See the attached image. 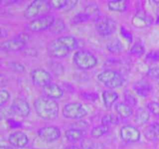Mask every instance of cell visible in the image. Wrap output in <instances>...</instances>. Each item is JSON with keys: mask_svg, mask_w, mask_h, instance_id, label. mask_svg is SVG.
Returning <instances> with one entry per match:
<instances>
[{"mask_svg": "<svg viewBox=\"0 0 159 149\" xmlns=\"http://www.w3.org/2000/svg\"><path fill=\"white\" fill-rule=\"evenodd\" d=\"M10 98V94L6 89L0 90V106L2 107L4 106L5 103L8 102V100Z\"/></svg>", "mask_w": 159, "mask_h": 149, "instance_id": "33", "label": "cell"}, {"mask_svg": "<svg viewBox=\"0 0 159 149\" xmlns=\"http://www.w3.org/2000/svg\"><path fill=\"white\" fill-rule=\"evenodd\" d=\"M51 9L49 1L34 0L31 2L24 11V16L26 19H35L41 13L48 12Z\"/></svg>", "mask_w": 159, "mask_h": 149, "instance_id": "7", "label": "cell"}, {"mask_svg": "<svg viewBox=\"0 0 159 149\" xmlns=\"http://www.w3.org/2000/svg\"><path fill=\"white\" fill-rule=\"evenodd\" d=\"M107 47L109 50V51L113 53V54H120V53L122 52L123 49H124V47H123L120 40L116 38L112 39L111 40H110L107 43Z\"/></svg>", "mask_w": 159, "mask_h": 149, "instance_id": "23", "label": "cell"}, {"mask_svg": "<svg viewBox=\"0 0 159 149\" xmlns=\"http://www.w3.org/2000/svg\"><path fill=\"white\" fill-rule=\"evenodd\" d=\"M78 46L77 39L71 35H65L51 40L48 45L50 56L56 58L65 57Z\"/></svg>", "mask_w": 159, "mask_h": 149, "instance_id": "1", "label": "cell"}, {"mask_svg": "<svg viewBox=\"0 0 159 149\" xmlns=\"http://www.w3.org/2000/svg\"><path fill=\"white\" fill-rule=\"evenodd\" d=\"M130 53L136 56H141L144 53V47L141 43H136L130 48Z\"/></svg>", "mask_w": 159, "mask_h": 149, "instance_id": "28", "label": "cell"}, {"mask_svg": "<svg viewBox=\"0 0 159 149\" xmlns=\"http://www.w3.org/2000/svg\"><path fill=\"white\" fill-rule=\"evenodd\" d=\"M67 149H77V148H75V147H69V148H67Z\"/></svg>", "mask_w": 159, "mask_h": 149, "instance_id": "43", "label": "cell"}, {"mask_svg": "<svg viewBox=\"0 0 159 149\" xmlns=\"http://www.w3.org/2000/svg\"><path fill=\"white\" fill-rule=\"evenodd\" d=\"M34 107L37 114L43 120L57 119L59 113V105L54 99L41 96L36 99Z\"/></svg>", "mask_w": 159, "mask_h": 149, "instance_id": "2", "label": "cell"}, {"mask_svg": "<svg viewBox=\"0 0 159 149\" xmlns=\"http://www.w3.org/2000/svg\"><path fill=\"white\" fill-rule=\"evenodd\" d=\"M102 124L106 126H110V125H116L119 123V118L117 116L113 114V113H108L102 116V120H101Z\"/></svg>", "mask_w": 159, "mask_h": 149, "instance_id": "26", "label": "cell"}, {"mask_svg": "<svg viewBox=\"0 0 159 149\" xmlns=\"http://www.w3.org/2000/svg\"><path fill=\"white\" fill-rule=\"evenodd\" d=\"M9 67L12 70L16 72H23L25 71V67L20 62L12 61L9 63Z\"/></svg>", "mask_w": 159, "mask_h": 149, "instance_id": "36", "label": "cell"}, {"mask_svg": "<svg viewBox=\"0 0 159 149\" xmlns=\"http://www.w3.org/2000/svg\"><path fill=\"white\" fill-rule=\"evenodd\" d=\"M146 138L152 141H159V123L154 122L148 126L144 131Z\"/></svg>", "mask_w": 159, "mask_h": 149, "instance_id": "17", "label": "cell"}, {"mask_svg": "<svg viewBox=\"0 0 159 149\" xmlns=\"http://www.w3.org/2000/svg\"><path fill=\"white\" fill-rule=\"evenodd\" d=\"M100 82L109 88H118L120 87L124 82V78L122 74L118 71L113 69H106L99 73L97 76Z\"/></svg>", "mask_w": 159, "mask_h": 149, "instance_id": "3", "label": "cell"}, {"mask_svg": "<svg viewBox=\"0 0 159 149\" xmlns=\"http://www.w3.org/2000/svg\"><path fill=\"white\" fill-rule=\"evenodd\" d=\"M89 16L84 12H79V13L76 14L72 19V23H83V22L87 21V20H89Z\"/></svg>", "mask_w": 159, "mask_h": 149, "instance_id": "29", "label": "cell"}, {"mask_svg": "<svg viewBox=\"0 0 159 149\" xmlns=\"http://www.w3.org/2000/svg\"><path fill=\"white\" fill-rule=\"evenodd\" d=\"M148 76L152 79H159V66L151 67L147 72Z\"/></svg>", "mask_w": 159, "mask_h": 149, "instance_id": "31", "label": "cell"}, {"mask_svg": "<svg viewBox=\"0 0 159 149\" xmlns=\"http://www.w3.org/2000/svg\"><path fill=\"white\" fill-rule=\"evenodd\" d=\"M26 43H25L23 40L19 38L17 36H16L14 38L6 40L5 41L2 42L0 47L2 51H20L25 47Z\"/></svg>", "mask_w": 159, "mask_h": 149, "instance_id": "14", "label": "cell"}, {"mask_svg": "<svg viewBox=\"0 0 159 149\" xmlns=\"http://www.w3.org/2000/svg\"><path fill=\"white\" fill-rule=\"evenodd\" d=\"M8 141H9L10 145L15 147H18V148H22L27 145L29 139L26 133L20 131V130H17L9 135Z\"/></svg>", "mask_w": 159, "mask_h": 149, "instance_id": "13", "label": "cell"}, {"mask_svg": "<svg viewBox=\"0 0 159 149\" xmlns=\"http://www.w3.org/2000/svg\"><path fill=\"white\" fill-rule=\"evenodd\" d=\"M82 96H83L85 100L96 101L98 99V94L96 93H90V92L83 93H82Z\"/></svg>", "mask_w": 159, "mask_h": 149, "instance_id": "37", "label": "cell"}, {"mask_svg": "<svg viewBox=\"0 0 159 149\" xmlns=\"http://www.w3.org/2000/svg\"><path fill=\"white\" fill-rule=\"evenodd\" d=\"M150 111L144 108H139L137 110L134 115V122L138 125L141 126L147 124L150 120Z\"/></svg>", "mask_w": 159, "mask_h": 149, "instance_id": "20", "label": "cell"}, {"mask_svg": "<svg viewBox=\"0 0 159 149\" xmlns=\"http://www.w3.org/2000/svg\"><path fill=\"white\" fill-rule=\"evenodd\" d=\"M116 29V23L113 18L99 16L96 20V29L100 35L109 36L113 34Z\"/></svg>", "mask_w": 159, "mask_h": 149, "instance_id": "8", "label": "cell"}, {"mask_svg": "<svg viewBox=\"0 0 159 149\" xmlns=\"http://www.w3.org/2000/svg\"><path fill=\"white\" fill-rule=\"evenodd\" d=\"M121 35L129 42H131L132 41V34L131 33L129 32L126 28L124 27H121Z\"/></svg>", "mask_w": 159, "mask_h": 149, "instance_id": "38", "label": "cell"}, {"mask_svg": "<svg viewBox=\"0 0 159 149\" xmlns=\"http://www.w3.org/2000/svg\"><path fill=\"white\" fill-rule=\"evenodd\" d=\"M43 96L51 99H60L63 96V89L55 83H50L49 85L43 87Z\"/></svg>", "mask_w": 159, "mask_h": 149, "instance_id": "15", "label": "cell"}, {"mask_svg": "<svg viewBox=\"0 0 159 149\" xmlns=\"http://www.w3.org/2000/svg\"><path fill=\"white\" fill-rule=\"evenodd\" d=\"M7 123L9 127H12V128H20V127H22L21 123L18 122V121L12 119V118L7 119Z\"/></svg>", "mask_w": 159, "mask_h": 149, "instance_id": "40", "label": "cell"}, {"mask_svg": "<svg viewBox=\"0 0 159 149\" xmlns=\"http://www.w3.org/2000/svg\"><path fill=\"white\" fill-rule=\"evenodd\" d=\"M77 3L78 1H67V4L66 6H65V8H64V9H65V10L67 11L70 10V9H71L72 8H74Z\"/></svg>", "mask_w": 159, "mask_h": 149, "instance_id": "41", "label": "cell"}, {"mask_svg": "<svg viewBox=\"0 0 159 149\" xmlns=\"http://www.w3.org/2000/svg\"><path fill=\"white\" fill-rule=\"evenodd\" d=\"M73 61L78 68L83 70L91 69L97 65L96 56L87 50H79L75 53Z\"/></svg>", "mask_w": 159, "mask_h": 149, "instance_id": "4", "label": "cell"}, {"mask_svg": "<svg viewBox=\"0 0 159 149\" xmlns=\"http://www.w3.org/2000/svg\"><path fill=\"white\" fill-rule=\"evenodd\" d=\"M114 109L116 113L122 118L130 117L133 114V108L129 105H127L126 102H117L115 105Z\"/></svg>", "mask_w": 159, "mask_h": 149, "instance_id": "19", "label": "cell"}, {"mask_svg": "<svg viewBox=\"0 0 159 149\" xmlns=\"http://www.w3.org/2000/svg\"><path fill=\"white\" fill-rule=\"evenodd\" d=\"M85 12L89 16L90 19H95L96 20L99 17L100 9L96 3L91 2L85 6Z\"/></svg>", "mask_w": 159, "mask_h": 149, "instance_id": "22", "label": "cell"}, {"mask_svg": "<svg viewBox=\"0 0 159 149\" xmlns=\"http://www.w3.org/2000/svg\"><path fill=\"white\" fill-rule=\"evenodd\" d=\"M65 27V25L63 20L60 18L56 19L54 23H53L52 26L50 28V30H51V32L54 33V34H58V33H61V31H63Z\"/></svg>", "mask_w": 159, "mask_h": 149, "instance_id": "27", "label": "cell"}, {"mask_svg": "<svg viewBox=\"0 0 159 149\" xmlns=\"http://www.w3.org/2000/svg\"><path fill=\"white\" fill-rule=\"evenodd\" d=\"M38 136L40 139L47 142H53L61 136V130L56 126H46L38 130Z\"/></svg>", "mask_w": 159, "mask_h": 149, "instance_id": "11", "label": "cell"}, {"mask_svg": "<svg viewBox=\"0 0 159 149\" xmlns=\"http://www.w3.org/2000/svg\"><path fill=\"white\" fill-rule=\"evenodd\" d=\"M66 0H54V1H49V5L51 8L54 9H64L66 6Z\"/></svg>", "mask_w": 159, "mask_h": 149, "instance_id": "32", "label": "cell"}, {"mask_svg": "<svg viewBox=\"0 0 159 149\" xmlns=\"http://www.w3.org/2000/svg\"><path fill=\"white\" fill-rule=\"evenodd\" d=\"M110 130V127L108 126L103 125V124H100L96 127H93L91 130V136L93 138H99L100 137L103 136L104 134L107 133Z\"/></svg>", "mask_w": 159, "mask_h": 149, "instance_id": "25", "label": "cell"}, {"mask_svg": "<svg viewBox=\"0 0 159 149\" xmlns=\"http://www.w3.org/2000/svg\"><path fill=\"white\" fill-rule=\"evenodd\" d=\"M124 99H125V102L127 105L130 106L134 107L138 104V100L135 98V96L130 93H125L124 94Z\"/></svg>", "mask_w": 159, "mask_h": 149, "instance_id": "30", "label": "cell"}, {"mask_svg": "<svg viewBox=\"0 0 159 149\" xmlns=\"http://www.w3.org/2000/svg\"><path fill=\"white\" fill-rule=\"evenodd\" d=\"M82 147L83 149H93L94 144L90 139H84L82 142Z\"/></svg>", "mask_w": 159, "mask_h": 149, "instance_id": "39", "label": "cell"}, {"mask_svg": "<svg viewBox=\"0 0 159 149\" xmlns=\"http://www.w3.org/2000/svg\"><path fill=\"white\" fill-rule=\"evenodd\" d=\"M85 133H86L85 130H81V129L73 128L72 127V128L67 130L65 131V135L68 141L75 142V141L82 140L85 137Z\"/></svg>", "mask_w": 159, "mask_h": 149, "instance_id": "18", "label": "cell"}, {"mask_svg": "<svg viewBox=\"0 0 159 149\" xmlns=\"http://www.w3.org/2000/svg\"><path fill=\"white\" fill-rule=\"evenodd\" d=\"M102 99H103L104 105L107 108H111L112 106L114 104V102L117 100L118 96L117 93L112 89H107L102 92Z\"/></svg>", "mask_w": 159, "mask_h": 149, "instance_id": "21", "label": "cell"}, {"mask_svg": "<svg viewBox=\"0 0 159 149\" xmlns=\"http://www.w3.org/2000/svg\"><path fill=\"white\" fill-rule=\"evenodd\" d=\"M30 76L34 85L40 87H44L49 85L52 80L50 72L43 68H35L31 71Z\"/></svg>", "mask_w": 159, "mask_h": 149, "instance_id": "9", "label": "cell"}, {"mask_svg": "<svg viewBox=\"0 0 159 149\" xmlns=\"http://www.w3.org/2000/svg\"><path fill=\"white\" fill-rule=\"evenodd\" d=\"M55 20V17L51 14H44L31 20L27 24V28L33 32L45 30L52 26Z\"/></svg>", "mask_w": 159, "mask_h": 149, "instance_id": "6", "label": "cell"}, {"mask_svg": "<svg viewBox=\"0 0 159 149\" xmlns=\"http://www.w3.org/2000/svg\"><path fill=\"white\" fill-rule=\"evenodd\" d=\"M120 138L126 143H135L141 138V132L133 125H124L120 131Z\"/></svg>", "mask_w": 159, "mask_h": 149, "instance_id": "10", "label": "cell"}, {"mask_svg": "<svg viewBox=\"0 0 159 149\" xmlns=\"http://www.w3.org/2000/svg\"><path fill=\"white\" fill-rule=\"evenodd\" d=\"M108 7L110 10L116 11V12H124L127 9V1H110L108 2Z\"/></svg>", "mask_w": 159, "mask_h": 149, "instance_id": "24", "label": "cell"}, {"mask_svg": "<svg viewBox=\"0 0 159 149\" xmlns=\"http://www.w3.org/2000/svg\"><path fill=\"white\" fill-rule=\"evenodd\" d=\"M13 114L17 116H22V117H26L30 113V107L29 103L22 98H16L11 105Z\"/></svg>", "mask_w": 159, "mask_h": 149, "instance_id": "12", "label": "cell"}, {"mask_svg": "<svg viewBox=\"0 0 159 149\" xmlns=\"http://www.w3.org/2000/svg\"><path fill=\"white\" fill-rule=\"evenodd\" d=\"M87 113L86 109L79 102H68L62 108V114L67 119L80 120L86 116Z\"/></svg>", "mask_w": 159, "mask_h": 149, "instance_id": "5", "label": "cell"}, {"mask_svg": "<svg viewBox=\"0 0 159 149\" xmlns=\"http://www.w3.org/2000/svg\"><path fill=\"white\" fill-rule=\"evenodd\" d=\"M0 149H12V145H9V144L2 142L0 144Z\"/></svg>", "mask_w": 159, "mask_h": 149, "instance_id": "42", "label": "cell"}, {"mask_svg": "<svg viewBox=\"0 0 159 149\" xmlns=\"http://www.w3.org/2000/svg\"><path fill=\"white\" fill-rule=\"evenodd\" d=\"M148 109L155 116H159V103L156 102H151L148 104Z\"/></svg>", "mask_w": 159, "mask_h": 149, "instance_id": "34", "label": "cell"}, {"mask_svg": "<svg viewBox=\"0 0 159 149\" xmlns=\"http://www.w3.org/2000/svg\"><path fill=\"white\" fill-rule=\"evenodd\" d=\"M133 87L137 94L142 97H146V96H149L152 89V86L150 82L144 79H141V80L135 82Z\"/></svg>", "mask_w": 159, "mask_h": 149, "instance_id": "16", "label": "cell"}, {"mask_svg": "<svg viewBox=\"0 0 159 149\" xmlns=\"http://www.w3.org/2000/svg\"><path fill=\"white\" fill-rule=\"evenodd\" d=\"M146 60L152 62L159 61V51H152L146 55Z\"/></svg>", "mask_w": 159, "mask_h": 149, "instance_id": "35", "label": "cell"}]
</instances>
